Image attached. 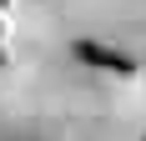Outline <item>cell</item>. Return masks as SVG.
I'll use <instances>...</instances> for the list:
<instances>
[{"instance_id":"obj_1","label":"cell","mask_w":146,"mask_h":141,"mask_svg":"<svg viewBox=\"0 0 146 141\" xmlns=\"http://www.w3.org/2000/svg\"><path fill=\"white\" fill-rule=\"evenodd\" d=\"M0 5H5V0H0Z\"/></svg>"}]
</instances>
